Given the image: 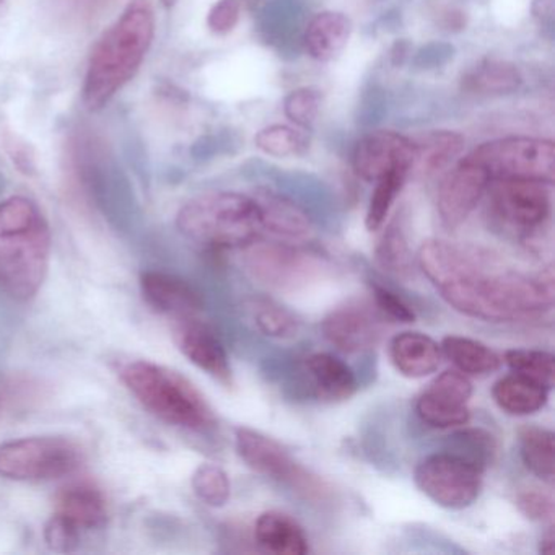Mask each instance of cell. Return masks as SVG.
I'll return each mask as SVG.
<instances>
[{
	"instance_id": "obj_33",
	"label": "cell",
	"mask_w": 555,
	"mask_h": 555,
	"mask_svg": "<svg viewBox=\"0 0 555 555\" xmlns=\"http://www.w3.org/2000/svg\"><path fill=\"white\" fill-rule=\"evenodd\" d=\"M255 145L274 158L300 157L310 147V141L300 129L285 125H272L256 132Z\"/></svg>"
},
{
	"instance_id": "obj_18",
	"label": "cell",
	"mask_w": 555,
	"mask_h": 555,
	"mask_svg": "<svg viewBox=\"0 0 555 555\" xmlns=\"http://www.w3.org/2000/svg\"><path fill=\"white\" fill-rule=\"evenodd\" d=\"M180 321L175 330V340L181 353L217 382L232 385V366L220 337L209 326L193 318Z\"/></svg>"
},
{
	"instance_id": "obj_49",
	"label": "cell",
	"mask_w": 555,
	"mask_h": 555,
	"mask_svg": "<svg viewBox=\"0 0 555 555\" xmlns=\"http://www.w3.org/2000/svg\"><path fill=\"white\" fill-rule=\"evenodd\" d=\"M5 0H0V4H4Z\"/></svg>"
},
{
	"instance_id": "obj_21",
	"label": "cell",
	"mask_w": 555,
	"mask_h": 555,
	"mask_svg": "<svg viewBox=\"0 0 555 555\" xmlns=\"http://www.w3.org/2000/svg\"><path fill=\"white\" fill-rule=\"evenodd\" d=\"M388 353L395 369L408 378H424L437 372L443 357L437 340L415 331L396 334Z\"/></svg>"
},
{
	"instance_id": "obj_24",
	"label": "cell",
	"mask_w": 555,
	"mask_h": 555,
	"mask_svg": "<svg viewBox=\"0 0 555 555\" xmlns=\"http://www.w3.org/2000/svg\"><path fill=\"white\" fill-rule=\"evenodd\" d=\"M305 366L314 392L323 401L343 402L356 395V373L339 357L327 352L313 353Z\"/></svg>"
},
{
	"instance_id": "obj_37",
	"label": "cell",
	"mask_w": 555,
	"mask_h": 555,
	"mask_svg": "<svg viewBox=\"0 0 555 555\" xmlns=\"http://www.w3.org/2000/svg\"><path fill=\"white\" fill-rule=\"evenodd\" d=\"M321 109V93L313 87H301L288 93L284 100V113L297 128L310 129Z\"/></svg>"
},
{
	"instance_id": "obj_7",
	"label": "cell",
	"mask_w": 555,
	"mask_h": 555,
	"mask_svg": "<svg viewBox=\"0 0 555 555\" xmlns=\"http://www.w3.org/2000/svg\"><path fill=\"white\" fill-rule=\"evenodd\" d=\"M79 165L90 196L118 229L134 225L139 216L134 191L108 147L96 139L79 145Z\"/></svg>"
},
{
	"instance_id": "obj_15",
	"label": "cell",
	"mask_w": 555,
	"mask_h": 555,
	"mask_svg": "<svg viewBox=\"0 0 555 555\" xmlns=\"http://www.w3.org/2000/svg\"><path fill=\"white\" fill-rule=\"evenodd\" d=\"M324 337L340 352L360 353L373 349L385 333V317L372 305L349 301L334 308L321 323Z\"/></svg>"
},
{
	"instance_id": "obj_13",
	"label": "cell",
	"mask_w": 555,
	"mask_h": 555,
	"mask_svg": "<svg viewBox=\"0 0 555 555\" xmlns=\"http://www.w3.org/2000/svg\"><path fill=\"white\" fill-rule=\"evenodd\" d=\"M490 181L486 168L470 155L454 162L438 186L437 210L441 223L456 229L466 222L489 190Z\"/></svg>"
},
{
	"instance_id": "obj_39",
	"label": "cell",
	"mask_w": 555,
	"mask_h": 555,
	"mask_svg": "<svg viewBox=\"0 0 555 555\" xmlns=\"http://www.w3.org/2000/svg\"><path fill=\"white\" fill-rule=\"evenodd\" d=\"M43 535L44 542L51 551L69 554L79 547L82 531L73 522L67 521L64 516L53 513V516L44 525Z\"/></svg>"
},
{
	"instance_id": "obj_40",
	"label": "cell",
	"mask_w": 555,
	"mask_h": 555,
	"mask_svg": "<svg viewBox=\"0 0 555 555\" xmlns=\"http://www.w3.org/2000/svg\"><path fill=\"white\" fill-rule=\"evenodd\" d=\"M372 295L373 305L385 317V320L388 318V320L398 321V323H414L415 313L411 305L404 298L399 297L391 288L373 284Z\"/></svg>"
},
{
	"instance_id": "obj_47",
	"label": "cell",
	"mask_w": 555,
	"mask_h": 555,
	"mask_svg": "<svg viewBox=\"0 0 555 555\" xmlns=\"http://www.w3.org/2000/svg\"><path fill=\"white\" fill-rule=\"evenodd\" d=\"M160 2L165 5V8H173L177 0H160Z\"/></svg>"
},
{
	"instance_id": "obj_4",
	"label": "cell",
	"mask_w": 555,
	"mask_h": 555,
	"mask_svg": "<svg viewBox=\"0 0 555 555\" xmlns=\"http://www.w3.org/2000/svg\"><path fill=\"white\" fill-rule=\"evenodd\" d=\"M119 376L131 395L160 421L193 431L216 425L206 396L180 372L151 360H135L126 363Z\"/></svg>"
},
{
	"instance_id": "obj_25",
	"label": "cell",
	"mask_w": 555,
	"mask_h": 555,
	"mask_svg": "<svg viewBox=\"0 0 555 555\" xmlns=\"http://www.w3.org/2000/svg\"><path fill=\"white\" fill-rule=\"evenodd\" d=\"M255 539L262 551L275 555H305L310 552L307 532L292 516L266 512L255 525Z\"/></svg>"
},
{
	"instance_id": "obj_38",
	"label": "cell",
	"mask_w": 555,
	"mask_h": 555,
	"mask_svg": "<svg viewBox=\"0 0 555 555\" xmlns=\"http://www.w3.org/2000/svg\"><path fill=\"white\" fill-rule=\"evenodd\" d=\"M297 2L295 0H274L268 5L262 18V30L268 38H275V43H282L285 37L291 34L292 27H297V22L292 18L297 17Z\"/></svg>"
},
{
	"instance_id": "obj_8",
	"label": "cell",
	"mask_w": 555,
	"mask_h": 555,
	"mask_svg": "<svg viewBox=\"0 0 555 555\" xmlns=\"http://www.w3.org/2000/svg\"><path fill=\"white\" fill-rule=\"evenodd\" d=\"M492 180H532L554 184L555 144L551 139L512 138L483 142L470 152Z\"/></svg>"
},
{
	"instance_id": "obj_19",
	"label": "cell",
	"mask_w": 555,
	"mask_h": 555,
	"mask_svg": "<svg viewBox=\"0 0 555 555\" xmlns=\"http://www.w3.org/2000/svg\"><path fill=\"white\" fill-rule=\"evenodd\" d=\"M141 292L145 301L158 313L184 320L204 308L201 292L180 275L165 271H145L141 274Z\"/></svg>"
},
{
	"instance_id": "obj_2",
	"label": "cell",
	"mask_w": 555,
	"mask_h": 555,
	"mask_svg": "<svg viewBox=\"0 0 555 555\" xmlns=\"http://www.w3.org/2000/svg\"><path fill=\"white\" fill-rule=\"evenodd\" d=\"M151 0H131L103 31L90 53L82 102L89 112H102L138 76L155 38Z\"/></svg>"
},
{
	"instance_id": "obj_43",
	"label": "cell",
	"mask_w": 555,
	"mask_h": 555,
	"mask_svg": "<svg viewBox=\"0 0 555 555\" xmlns=\"http://www.w3.org/2000/svg\"><path fill=\"white\" fill-rule=\"evenodd\" d=\"M454 56V48L450 43H441V41H434V43L424 44L421 50L415 53L414 66L422 70L440 69L447 66Z\"/></svg>"
},
{
	"instance_id": "obj_41",
	"label": "cell",
	"mask_w": 555,
	"mask_h": 555,
	"mask_svg": "<svg viewBox=\"0 0 555 555\" xmlns=\"http://www.w3.org/2000/svg\"><path fill=\"white\" fill-rule=\"evenodd\" d=\"M242 17V0H217L207 15V27L212 34L229 35Z\"/></svg>"
},
{
	"instance_id": "obj_16",
	"label": "cell",
	"mask_w": 555,
	"mask_h": 555,
	"mask_svg": "<svg viewBox=\"0 0 555 555\" xmlns=\"http://www.w3.org/2000/svg\"><path fill=\"white\" fill-rule=\"evenodd\" d=\"M414 158V142L395 131H372L353 145V171L362 180L375 183L389 171L409 170Z\"/></svg>"
},
{
	"instance_id": "obj_30",
	"label": "cell",
	"mask_w": 555,
	"mask_h": 555,
	"mask_svg": "<svg viewBox=\"0 0 555 555\" xmlns=\"http://www.w3.org/2000/svg\"><path fill=\"white\" fill-rule=\"evenodd\" d=\"M376 261L396 278L409 279L414 274V258L409 248L402 219L396 217L379 238L375 249Z\"/></svg>"
},
{
	"instance_id": "obj_22",
	"label": "cell",
	"mask_w": 555,
	"mask_h": 555,
	"mask_svg": "<svg viewBox=\"0 0 555 555\" xmlns=\"http://www.w3.org/2000/svg\"><path fill=\"white\" fill-rule=\"evenodd\" d=\"M57 515L64 516L80 531L105 526L108 506L102 490L92 482H73L61 489L56 499Z\"/></svg>"
},
{
	"instance_id": "obj_32",
	"label": "cell",
	"mask_w": 555,
	"mask_h": 555,
	"mask_svg": "<svg viewBox=\"0 0 555 555\" xmlns=\"http://www.w3.org/2000/svg\"><path fill=\"white\" fill-rule=\"evenodd\" d=\"M411 177L409 170H395L375 181V190L366 209L365 227L369 232H378L388 219L389 210L395 206L405 181Z\"/></svg>"
},
{
	"instance_id": "obj_10",
	"label": "cell",
	"mask_w": 555,
	"mask_h": 555,
	"mask_svg": "<svg viewBox=\"0 0 555 555\" xmlns=\"http://www.w3.org/2000/svg\"><path fill=\"white\" fill-rule=\"evenodd\" d=\"M482 470L469 461L443 451L430 454L417 464L414 482L438 506L464 509L482 492Z\"/></svg>"
},
{
	"instance_id": "obj_48",
	"label": "cell",
	"mask_w": 555,
	"mask_h": 555,
	"mask_svg": "<svg viewBox=\"0 0 555 555\" xmlns=\"http://www.w3.org/2000/svg\"><path fill=\"white\" fill-rule=\"evenodd\" d=\"M2 191H4V177L0 175V193H2Z\"/></svg>"
},
{
	"instance_id": "obj_11",
	"label": "cell",
	"mask_w": 555,
	"mask_h": 555,
	"mask_svg": "<svg viewBox=\"0 0 555 555\" xmlns=\"http://www.w3.org/2000/svg\"><path fill=\"white\" fill-rule=\"evenodd\" d=\"M246 266L249 274L274 291L288 292L304 287L324 269L323 259L314 253L292 246L291 243H269L248 246Z\"/></svg>"
},
{
	"instance_id": "obj_27",
	"label": "cell",
	"mask_w": 555,
	"mask_h": 555,
	"mask_svg": "<svg viewBox=\"0 0 555 555\" xmlns=\"http://www.w3.org/2000/svg\"><path fill=\"white\" fill-rule=\"evenodd\" d=\"M521 82V74L508 61L483 60L464 74L461 89L470 95L500 96L515 93Z\"/></svg>"
},
{
	"instance_id": "obj_36",
	"label": "cell",
	"mask_w": 555,
	"mask_h": 555,
	"mask_svg": "<svg viewBox=\"0 0 555 555\" xmlns=\"http://www.w3.org/2000/svg\"><path fill=\"white\" fill-rule=\"evenodd\" d=\"M194 493L209 506L225 505L232 495L229 474L219 464L203 463L191 477Z\"/></svg>"
},
{
	"instance_id": "obj_12",
	"label": "cell",
	"mask_w": 555,
	"mask_h": 555,
	"mask_svg": "<svg viewBox=\"0 0 555 555\" xmlns=\"http://www.w3.org/2000/svg\"><path fill=\"white\" fill-rule=\"evenodd\" d=\"M551 184L532 180H492L490 209L503 225L521 233L545 225L552 212Z\"/></svg>"
},
{
	"instance_id": "obj_20",
	"label": "cell",
	"mask_w": 555,
	"mask_h": 555,
	"mask_svg": "<svg viewBox=\"0 0 555 555\" xmlns=\"http://www.w3.org/2000/svg\"><path fill=\"white\" fill-rule=\"evenodd\" d=\"M352 31V21L343 12H321L308 22L301 43L311 60L331 63L346 50Z\"/></svg>"
},
{
	"instance_id": "obj_44",
	"label": "cell",
	"mask_w": 555,
	"mask_h": 555,
	"mask_svg": "<svg viewBox=\"0 0 555 555\" xmlns=\"http://www.w3.org/2000/svg\"><path fill=\"white\" fill-rule=\"evenodd\" d=\"M365 105L366 106H360V108H362V119H359V121L363 122V125H373V122L378 121L379 116H382L379 109H383L385 103H383L379 93L376 92V90H372L369 99L365 100Z\"/></svg>"
},
{
	"instance_id": "obj_9",
	"label": "cell",
	"mask_w": 555,
	"mask_h": 555,
	"mask_svg": "<svg viewBox=\"0 0 555 555\" xmlns=\"http://www.w3.org/2000/svg\"><path fill=\"white\" fill-rule=\"evenodd\" d=\"M235 444L240 457L261 476L291 487L298 495L311 502H323L330 496L327 483L295 461L274 438L249 427H238Z\"/></svg>"
},
{
	"instance_id": "obj_17",
	"label": "cell",
	"mask_w": 555,
	"mask_h": 555,
	"mask_svg": "<svg viewBox=\"0 0 555 555\" xmlns=\"http://www.w3.org/2000/svg\"><path fill=\"white\" fill-rule=\"evenodd\" d=\"M251 197L258 207L262 232L284 243H301L310 238L313 220L292 197L271 188H258Z\"/></svg>"
},
{
	"instance_id": "obj_35",
	"label": "cell",
	"mask_w": 555,
	"mask_h": 555,
	"mask_svg": "<svg viewBox=\"0 0 555 555\" xmlns=\"http://www.w3.org/2000/svg\"><path fill=\"white\" fill-rule=\"evenodd\" d=\"M251 314L258 330L272 339H292L300 331L297 317L275 301H253Z\"/></svg>"
},
{
	"instance_id": "obj_31",
	"label": "cell",
	"mask_w": 555,
	"mask_h": 555,
	"mask_svg": "<svg viewBox=\"0 0 555 555\" xmlns=\"http://www.w3.org/2000/svg\"><path fill=\"white\" fill-rule=\"evenodd\" d=\"M447 451L469 461L483 473L495 460L496 441L483 428H461L451 435Z\"/></svg>"
},
{
	"instance_id": "obj_29",
	"label": "cell",
	"mask_w": 555,
	"mask_h": 555,
	"mask_svg": "<svg viewBox=\"0 0 555 555\" xmlns=\"http://www.w3.org/2000/svg\"><path fill=\"white\" fill-rule=\"evenodd\" d=\"M519 454L529 473L544 482H554L555 440L554 431L538 425H526L519 430Z\"/></svg>"
},
{
	"instance_id": "obj_23",
	"label": "cell",
	"mask_w": 555,
	"mask_h": 555,
	"mask_svg": "<svg viewBox=\"0 0 555 555\" xmlns=\"http://www.w3.org/2000/svg\"><path fill=\"white\" fill-rule=\"evenodd\" d=\"M414 142V158H412L411 175L417 178L438 177L444 173L464 151L466 139L454 131H430L412 139Z\"/></svg>"
},
{
	"instance_id": "obj_45",
	"label": "cell",
	"mask_w": 555,
	"mask_h": 555,
	"mask_svg": "<svg viewBox=\"0 0 555 555\" xmlns=\"http://www.w3.org/2000/svg\"><path fill=\"white\" fill-rule=\"evenodd\" d=\"M554 526H548L547 531L542 534L541 542H539V552L541 554H552L554 551Z\"/></svg>"
},
{
	"instance_id": "obj_26",
	"label": "cell",
	"mask_w": 555,
	"mask_h": 555,
	"mask_svg": "<svg viewBox=\"0 0 555 555\" xmlns=\"http://www.w3.org/2000/svg\"><path fill=\"white\" fill-rule=\"evenodd\" d=\"M548 391L534 379L512 372L493 385L492 398L506 414L522 417L541 411L547 404Z\"/></svg>"
},
{
	"instance_id": "obj_3",
	"label": "cell",
	"mask_w": 555,
	"mask_h": 555,
	"mask_svg": "<svg viewBox=\"0 0 555 555\" xmlns=\"http://www.w3.org/2000/svg\"><path fill=\"white\" fill-rule=\"evenodd\" d=\"M50 222L35 201L12 196L0 203V292L17 301L35 297L50 269Z\"/></svg>"
},
{
	"instance_id": "obj_34",
	"label": "cell",
	"mask_w": 555,
	"mask_h": 555,
	"mask_svg": "<svg viewBox=\"0 0 555 555\" xmlns=\"http://www.w3.org/2000/svg\"><path fill=\"white\" fill-rule=\"evenodd\" d=\"M503 362L513 373L534 379L547 389H552L554 386L555 359L547 350L509 349L503 353Z\"/></svg>"
},
{
	"instance_id": "obj_5",
	"label": "cell",
	"mask_w": 555,
	"mask_h": 555,
	"mask_svg": "<svg viewBox=\"0 0 555 555\" xmlns=\"http://www.w3.org/2000/svg\"><path fill=\"white\" fill-rule=\"evenodd\" d=\"M181 235L212 249L248 248L262 233L251 196L214 191L188 201L177 216Z\"/></svg>"
},
{
	"instance_id": "obj_42",
	"label": "cell",
	"mask_w": 555,
	"mask_h": 555,
	"mask_svg": "<svg viewBox=\"0 0 555 555\" xmlns=\"http://www.w3.org/2000/svg\"><path fill=\"white\" fill-rule=\"evenodd\" d=\"M516 505L526 518L535 519V521H545V519L552 521L554 516V500L541 490H525L519 493L516 496Z\"/></svg>"
},
{
	"instance_id": "obj_46",
	"label": "cell",
	"mask_w": 555,
	"mask_h": 555,
	"mask_svg": "<svg viewBox=\"0 0 555 555\" xmlns=\"http://www.w3.org/2000/svg\"><path fill=\"white\" fill-rule=\"evenodd\" d=\"M409 48L408 44L398 43L395 47V50L391 51L392 63L402 64L404 63L405 57H408Z\"/></svg>"
},
{
	"instance_id": "obj_1",
	"label": "cell",
	"mask_w": 555,
	"mask_h": 555,
	"mask_svg": "<svg viewBox=\"0 0 555 555\" xmlns=\"http://www.w3.org/2000/svg\"><path fill=\"white\" fill-rule=\"evenodd\" d=\"M415 262L453 310L474 320L516 323L554 307L552 266L529 278L486 249L437 238L422 243Z\"/></svg>"
},
{
	"instance_id": "obj_28",
	"label": "cell",
	"mask_w": 555,
	"mask_h": 555,
	"mask_svg": "<svg viewBox=\"0 0 555 555\" xmlns=\"http://www.w3.org/2000/svg\"><path fill=\"white\" fill-rule=\"evenodd\" d=\"M441 353L467 376H486L496 372L502 359L486 344L463 336H447L440 344Z\"/></svg>"
},
{
	"instance_id": "obj_6",
	"label": "cell",
	"mask_w": 555,
	"mask_h": 555,
	"mask_svg": "<svg viewBox=\"0 0 555 555\" xmlns=\"http://www.w3.org/2000/svg\"><path fill=\"white\" fill-rule=\"evenodd\" d=\"M82 463V448L70 438L57 435L0 443V477L17 482L60 479L76 473Z\"/></svg>"
},
{
	"instance_id": "obj_14",
	"label": "cell",
	"mask_w": 555,
	"mask_h": 555,
	"mask_svg": "<svg viewBox=\"0 0 555 555\" xmlns=\"http://www.w3.org/2000/svg\"><path fill=\"white\" fill-rule=\"evenodd\" d=\"M473 383L469 382V376L456 369L447 370L418 396L415 412L430 427H463L470 418L467 409Z\"/></svg>"
}]
</instances>
